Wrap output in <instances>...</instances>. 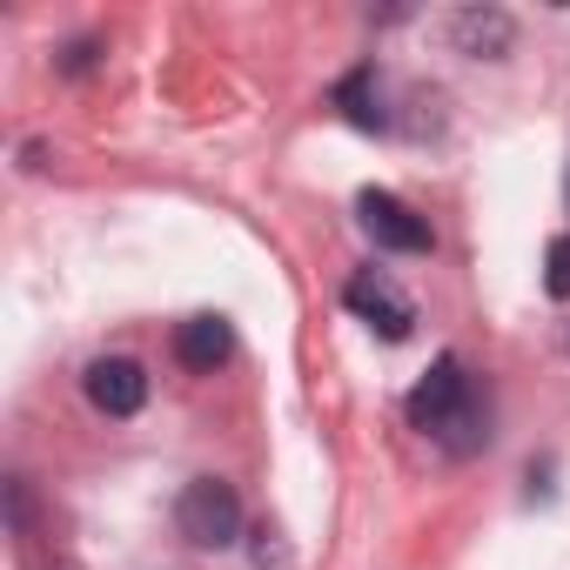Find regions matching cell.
Masks as SVG:
<instances>
[{"label": "cell", "mask_w": 570, "mask_h": 570, "mask_svg": "<svg viewBox=\"0 0 570 570\" xmlns=\"http://www.w3.org/2000/svg\"><path fill=\"white\" fill-rule=\"evenodd\" d=\"M410 423L430 443H443L450 456H476L490 443V410H483V390L463 370V356H436L430 363V376L410 390Z\"/></svg>", "instance_id": "obj_1"}, {"label": "cell", "mask_w": 570, "mask_h": 570, "mask_svg": "<svg viewBox=\"0 0 570 570\" xmlns=\"http://www.w3.org/2000/svg\"><path fill=\"white\" fill-rule=\"evenodd\" d=\"M175 530L195 543V550H228L242 537V497L222 483V476H195L181 497H175Z\"/></svg>", "instance_id": "obj_2"}, {"label": "cell", "mask_w": 570, "mask_h": 570, "mask_svg": "<svg viewBox=\"0 0 570 570\" xmlns=\"http://www.w3.org/2000/svg\"><path fill=\"white\" fill-rule=\"evenodd\" d=\"M356 215H363V228H370V242L376 248H396V255H430V222L403 202V195H390V188H363L356 195Z\"/></svg>", "instance_id": "obj_3"}, {"label": "cell", "mask_w": 570, "mask_h": 570, "mask_svg": "<svg viewBox=\"0 0 570 570\" xmlns=\"http://www.w3.org/2000/svg\"><path fill=\"white\" fill-rule=\"evenodd\" d=\"M343 303L376 330V336H390V343H403L410 330H416V303L396 289L390 275H376V268H356L350 275V289H343Z\"/></svg>", "instance_id": "obj_4"}, {"label": "cell", "mask_w": 570, "mask_h": 570, "mask_svg": "<svg viewBox=\"0 0 570 570\" xmlns=\"http://www.w3.org/2000/svg\"><path fill=\"white\" fill-rule=\"evenodd\" d=\"M88 403H95L101 416H135V410L148 403V370L128 363V356H101V363H88Z\"/></svg>", "instance_id": "obj_5"}, {"label": "cell", "mask_w": 570, "mask_h": 570, "mask_svg": "<svg viewBox=\"0 0 570 570\" xmlns=\"http://www.w3.org/2000/svg\"><path fill=\"white\" fill-rule=\"evenodd\" d=\"M450 41L470 61H503L510 41H517V28H510L503 8H463V14H450Z\"/></svg>", "instance_id": "obj_6"}, {"label": "cell", "mask_w": 570, "mask_h": 570, "mask_svg": "<svg viewBox=\"0 0 570 570\" xmlns=\"http://www.w3.org/2000/svg\"><path fill=\"white\" fill-rule=\"evenodd\" d=\"M175 356H181V370L215 376V370L235 356V330H228L222 316H188V323L175 330Z\"/></svg>", "instance_id": "obj_7"}, {"label": "cell", "mask_w": 570, "mask_h": 570, "mask_svg": "<svg viewBox=\"0 0 570 570\" xmlns=\"http://www.w3.org/2000/svg\"><path fill=\"white\" fill-rule=\"evenodd\" d=\"M336 101H343V115L356 121V128H383L390 115H383V88H376V68H356L343 88H336Z\"/></svg>", "instance_id": "obj_8"}, {"label": "cell", "mask_w": 570, "mask_h": 570, "mask_svg": "<svg viewBox=\"0 0 570 570\" xmlns=\"http://www.w3.org/2000/svg\"><path fill=\"white\" fill-rule=\"evenodd\" d=\"M543 289L550 296H570V235H557L550 255H543Z\"/></svg>", "instance_id": "obj_9"}]
</instances>
